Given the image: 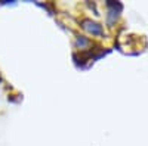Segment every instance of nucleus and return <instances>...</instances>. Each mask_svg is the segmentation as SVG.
I'll return each instance as SVG.
<instances>
[{
	"mask_svg": "<svg viewBox=\"0 0 148 146\" xmlns=\"http://www.w3.org/2000/svg\"><path fill=\"white\" fill-rule=\"evenodd\" d=\"M82 25H83V28L86 31H89L92 34H96V35H101L102 34L101 25H99V24H96V22H93V21H90V19H83L82 21Z\"/></svg>",
	"mask_w": 148,
	"mask_h": 146,
	"instance_id": "nucleus-1",
	"label": "nucleus"
}]
</instances>
